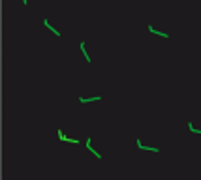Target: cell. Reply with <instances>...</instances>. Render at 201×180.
I'll list each match as a JSON object with an SVG mask.
<instances>
[{
    "label": "cell",
    "mask_w": 201,
    "mask_h": 180,
    "mask_svg": "<svg viewBox=\"0 0 201 180\" xmlns=\"http://www.w3.org/2000/svg\"><path fill=\"white\" fill-rule=\"evenodd\" d=\"M58 137H60V141H66V143H75V145L79 143L77 139H68V137H66V135H64V133L60 131V130H58Z\"/></svg>",
    "instance_id": "6da1fadb"
},
{
    "label": "cell",
    "mask_w": 201,
    "mask_h": 180,
    "mask_svg": "<svg viewBox=\"0 0 201 180\" xmlns=\"http://www.w3.org/2000/svg\"><path fill=\"white\" fill-rule=\"evenodd\" d=\"M43 24H45V27H47L49 30H53V34H56V36H58V34H60V32H58V30H55V27H51V23L47 21V19H45V21H43Z\"/></svg>",
    "instance_id": "7a4b0ae2"
},
{
    "label": "cell",
    "mask_w": 201,
    "mask_h": 180,
    "mask_svg": "<svg viewBox=\"0 0 201 180\" xmlns=\"http://www.w3.org/2000/svg\"><path fill=\"white\" fill-rule=\"evenodd\" d=\"M98 100H100V96H94V98H90V100H86V98H79L81 103H86V101H98Z\"/></svg>",
    "instance_id": "3957f363"
},
{
    "label": "cell",
    "mask_w": 201,
    "mask_h": 180,
    "mask_svg": "<svg viewBox=\"0 0 201 180\" xmlns=\"http://www.w3.org/2000/svg\"><path fill=\"white\" fill-rule=\"evenodd\" d=\"M81 47V51H83V55H85V58H86V62H90V56H89V53H86V47H85V43H81L79 45Z\"/></svg>",
    "instance_id": "277c9868"
},
{
    "label": "cell",
    "mask_w": 201,
    "mask_h": 180,
    "mask_svg": "<svg viewBox=\"0 0 201 180\" xmlns=\"http://www.w3.org/2000/svg\"><path fill=\"white\" fill-rule=\"evenodd\" d=\"M148 32H154V34H160V36H164V38H167V34L166 32H160V30H154L151 24H148Z\"/></svg>",
    "instance_id": "5b68a950"
},
{
    "label": "cell",
    "mask_w": 201,
    "mask_h": 180,
    "mask_svg": "<svg viewBox=\"0 0 201 180\" xmlns=\"http://www.w3.org/2000/svg\"><path fill=\"white\" fill-rule=\"evenodd\" d=\"M86 148H89V150H90V148H92V146H90V139H89V141H86ZM92 154H94V156H96L98 159H100V158H102V156H100V154H98L96 150H92Z\"/></svg>",
    "instance_id": "8992f818"
},
{
    "label": "cell",
    "mask_w": 201,
    "mask_h": 180,
    "mask_svg": "<svg viewBox=\"0 0 201 180\" xmlns=\"http://www.w3.org/2000/svg\"><path fill=\"white\" fill-rule=\"evenodd\" d=\"M135 145H137V148H141V150H143V143H141V139H137Z\"/></svg>",
    "instance_id": "52a82bcc"
},
{
    "label": "cell",
    "mask_w": 201,
    "mask_h": 180,
    "mask_svg": "<svg viewBox=\"0 0 201 180\" xmlns=\"http://www.w3.org/2000/svg\"><path fill=\"white\" fill-rule=\"evenodd\" d=\"M27 2H28V0H23V4H27Z\"/></svg>",
    "instance_id": "ba28073f"
}]
</instances>
